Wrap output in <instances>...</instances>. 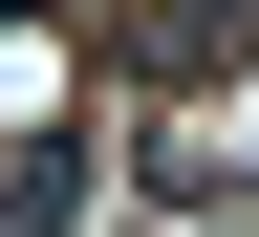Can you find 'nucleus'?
<instances>
[{
    "label": "nucleus",
    "instance_id": "nucleus-1",
    "mask_svg": "<svg viewBox=\"0 0 259 237\" xmlns=\"http://www.w3.org/2000/svg\"><path fill=\"white\" fill-rule=\"evenodd\" d=\"M22 237H87V151H65V129L22 151Z\"/></svg>",
    "mask_w": 259,
    "mask_h": 237
},
{
    "label": "nucleus",
    "instance_id": "nucleus-2",
    "mask_svg": "<svg viewBox=\"0 0 259 237\" xmlns=\"http://www.w3.org/2000/svg\"><path fill=\"white\" fill-rule=\"evenodd\" d=\"M216 237H259V216H216Z\"/></svg>",
    "mask_w": 259,
    "mask_h": 237
}]
</instances>
